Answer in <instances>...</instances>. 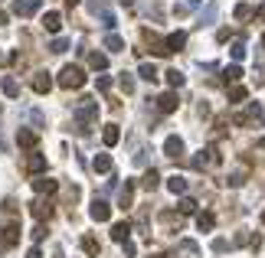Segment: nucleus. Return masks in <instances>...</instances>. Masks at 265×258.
<instances>
[{
    "mask_svg": "<svg viewBox=\"0 0 265 258\" xmlns=\"http://www.w3.org/2000/svg\"><path fill=\"white\" fill-rule=\"evenodd\" d=\"M82 82H86V75H82L79 65H66V69L59 72V85H63V88H79Z\"/></svg>",
    "mask_w": 265,
    "mask_h": 258,
    "instance_id": "obj_1",
    "label": "nucleus"
},
{
    "mask_svg": "<svg viewBox=\"0 0 265 258\" xmlns=\"http://www.w3.org/2000/svg\"><path fill=\"white\" fill-rule=\"evenodd\" d=\"M95 115H98V105H95L92 98H86V105H82V108L76 111V118L82 121V125H92V121H95Z\"/></svg>",
    "mask_w": 265,
    "mask_h": 258,
    "instance_id": "obj_2",
    "label": "nucleus"
},
{
    "mask_svg": "<svg viewBox=\"0 0 265 258\" xmlns=\"http://www.w3.org/2000/svg\"><path fill=\"white\" fill-rule=\"evenodd\" d=\"M88 212H92V219H95V222H105V219L111 216V206H108V203H101V199H95Z\"/></svg>",
    "mask_w": 265,
    "mask_h": 258,
    "instance_id": "obj_3",
    "label": "nucleus"
},
{
    "mask_svg": "<svg viewBox=\"0 0 265 258\" xmlns=\"http://www.w3.org/2000/svg\"><path fill=\"white\" fill-rule=\"evenodd\" d=\"M177 95H174V92H167V95H161V98H157V108H161V111H167V115H171V111H177Z\"/></svg>",
    "mask_w": 265,
    "mask_h": 258,
    "instance_id": "obj_4",
    "label": "nucleus"
},
{
    "mask_svg": "<svg viewBox=\"0 0 265 258\" xmlns=\"http://www.w3.org/2000/svg\"><path fill=\"white\" fill-rule=\"evenodd\" d=\"M183 43H187V33H171V36L164 39V46H167V53H174V49H183Z\"/></svg>",
    "mask_w": 265,
    "mask_h": 258,
    "instance_id": "obj_5",
    "label": "nucleus"
},
{
    "mask_svg": "<svg viewBox=\"0 0 265 258\" xmlns=\"http://www.w3.org/2000/svg\"><path fill=\"white\" fill-rule=\"evenodd\" d=\"M16 13H23V16H30V13H36L39 10V0H16Z\"/></svg>",
    "mask_w": 265,
    "mask_h": 258,
    "instance_id": "obj_6",
    "label": "nucleus"
},
{
    "mask_svg": "<svg viewBox=\"0 0 265 258\" xmlns=\"http://www.w3.org/2000/svg\"><path fill=\"white\" fill-rule=\"evenodd\" d=\"M196 226H200V232H210V229L216 226V216H213V212H200V216H196Z\"/></svg>",
    "mask_w": 265,
    "mask_h": 258,
    "instance_id": "obj_7",
    "label": "nucleus"
},
{
    "mask_svg": "<svg viewBox=\"0 0 265 258\" xmlns=\"http://www.w3.org/2000/svg\"><path fill=\"white\" fill-rule=\"evenodd\" d=\"M164 150H167V157H180L183 154V141H180V137H167Z\"/></svg>",
    "mask_w": 265,
    "mask_h": 258,
    "instance_id": "obj_8",
    "label": "nucleus"
},
{
    "mask_svg": "<svg viewBox=\"0 0 265 258\" xmlns=\"http://www.w3.org/2000/svg\"><path fill=\"white\" fill-rule=\"evenodd\" d=\"M131 196H134V183L128 180V183H125V190H121V196H118V203H121V209H128V206H131Z\"/></svg>",
    "mask_w": 265,
    "mask_h": 258,
    "instance_id": "obj_9",
    "label": "nucleus"
},
{
    "mask_svg": "<svg viewBox=\"0 0 265 258\" xmlns=\"http://www.w3.org/2000/svg\"><path fill=\"white\" fill-rule=\"evenodd\" d=\"M92 167H95L98 173H108V170H111V157H108V154H98V157L92 160Z\"/></svg>",
    "mask_w": 265,
    "mask_h": 258,
    "instance_id": "obj_10",
    "label": "nucleus"
},
{
    "mask_svg": "<svg viewBox=\"0 0 265 258\" xmlns=\"http://www.w3.org/2000/svg\"><path fill=\"white\" fill-rule=\"evenodd\" d=\"M128 232H131L128 222H118V226L111 229V239H115V242H128Z\"/></svg>",
    "mask_w": 265,
    "mask_h": 258,
    "instance_id": "obj_11",
    "label": "nucleus"
},
{
    "mask_svg": "<svg viewBox=\"0 0 265 258\" xmlns=\"http://www.w3.org/2000/svg\"><path fill=\"white\" fill-rule=\"evenodd\" d=\"M59 23H63V16H59V13H46V16H43V26H46L49 33L59 30Z\"/></svg>",
    "mask_w": 265,
    "mask_h": 258,
    "instance_id": "obj_12",
    "label": "nucleus"
},
{
    "mask_svg": "<svg viewBox=\"0 0 265 258\" xmlns=\"http://www.w3.org/2000/svg\"><path fill=\"white\" fill-rule=\"evenodd\" d=\"M33 190H39V193H53V190H56V180L39 177V180H33Z\"/></svg>",
    "mask_w": 265,
    "mask_h": 258,
    "instance_id": "obj_13",
    "label": "nucleus"
},
{
    "mask_svg": "<svg viewBox=\"0 0 265 258\" xmlns=\"http://www.w3.org/2000/svg\"><path fill=\"white\" fill-rule=\"evenodd\" d=\"M167 190H171V193H183V190H187V180H183V177H171V180H167Z\"/></svg>",
    "mask_w": 265,
    "mask_h": 258,
    "instance_id": "obj_14",
    "label": "nucleus"
},
{
    "mask_svg": "<svg viewBox=\"0 0 265 258\" xmlns=\"http://www.w3.org/2000/svg\"><path fill=\"white\" fill-rule=\"evenodd\" d=\"M223 78H226V82H239L242 69H239V65H226V69H223Z\"/></svg>",
    "mask_w": 265,
    "mask_h": 258,
    "instance_id": "obj_15",
    "label": "nucleus"
},
{
    "mask_svg": "<svg viewBox=\"0 0 265 258\" xmlns=\"http://www.w3.org/2000/svg\"><path fill=\"white\" fill-rule=\"evenodd\" d=\"M118 137H121L118 125H108V128H105V144H108V147H111V144H118Z\"/></svg>",
    "mask_w": 265,
    "mask_h": 258,
    "instance_id": "obj_16",
    "label": "nucleus"
},
{
    "mask_svg": "<svg viewBox=\"0 0 265 258\" xmlns=\"http://www.w3.org/2000/svg\"><path fill=\"white\" fill-rule=\"evenodd\" d=\"M49 85H53V82H49V75H46V72H39V75H36V82H33V88H36V92H49Z\"/></svg>",
    "mask_w": 265,
    "mask_h": 258,
    "instance_id": "obj_17",
    "label": "nucleus"
},
{
    "mask_svg": "<svg viewBox=\"0 0 265 258\" xmlns=\"http://www.w3.org/2000/svg\"><path fill=\"white\" fill-rule=\"evenodd\" d=\"M88 63H92V69H105V65H108V56L92 53V56H88Z\"/></svg>",
    "mask_w": 265,
    "mask_h": 258,
    "instance_id": "obj_18",
    "label": "nucleus"
},
{
    "mask_svg": "<svg viewBox=\"0 0 265 258\" xmlns=\"http://www.w3.org/2000/svg\"><path fill=\"white\" fill-rule=\"evenodd\" d=\"M229 102H236V105L246 102V88H242V85H233V88H229Z\"/></svg>",
    "mask_w": 265,
    "mask_h": 258,
    "instance_id": "obj_19",
    "label": "nucleus"
},
{
    "mask_svg": "<svg viewBox=\"0 0 265 258\" xmlns=\"http://www.w3.org/2000/svg\"><path fill=\"white\" fill-rule=\"evenodd\" d=\"M213 20H216V3H210V7L200 13V23H213Z\"/></svg>",
    "mask_w": 265,
    "mask_h": 258,
    "instance_id": "obj_20",
    "label": "nucleus"
},
{
    "mask_svg": "<svg viewBox=\"0 0 265 258\" xmlns=\"http://www.w3.org/2000/svg\"><path fill=\"white\" fill-rule=\"evenodd\" d=\"M249 16H252L249 3H236V20H249Z\"/></svg>",
    "mask_w": 265,
    "mask_h": 258,
    "instance_id": "obj_21",
    "label": "nucleus"
},
{
    "mask_svg": "<svg viewBox=\"0 0 265 258\" xmlns=\"http://www.w3.org/2000/svg\"><path fill=\"white\" fill-rule=\"evenodd\" d=\"M105 46H108L111 53H118V49H125V39H121V36H108V39H105Z\"/></svg>",
    "mask_w": 265,
    "mask_h": 258,
    "instance_id": "obj_22",
    "label": "nucleus"
},
{
    "mask_svg": "<svg viewBox=\"0 0 265 258\" xmlns=\"http://www.w3.org/2000/svg\"><path fill=\"white\" fill-rule=\"evenodd\" d=\"M167 82H171V85H174V88H180V85H183V72H177V69H171V72H167Z\"/></svg>",
    "mask_w": 265,
    "mask_h": 258,
    "instance_id": "obj_23",
    "label": "nucleus"
},
{
    "mask_svg": "<svg viewBox=\"0 0 265 258\" xmlns=\"http://www.w3.org/2000/svg\"><path fill=\"white\" fill-rule=\"evenodd\" d=\"M33 212H36L39 219H49V212H53V209H49V203H33Z\"/></svg>",
    "mask_w": 265,
    "mask_h": 258,
    "instance_id": "obj_24",
    "label": "nucleus"
},
{
    "mask_svg": "<svg viewBox=\"0 0 265 258\" xmlns=\"http://www.w3.org/2000/svg\"><path fill=\"white\" fill-rule=\"evenodd\" d=\"M141 78H148V82H154V78H157V69H154L151 63H144V65H141Z\"/></svg>",
    "mask_w": 265,
    "mask_h": 258,
    "instance_id": "obj_25",
    "label": "nucleus"
},
{
    "mask_svg": "<svg viewBox=\"0 0 265 258\" xmlns=\"http://www.w3.org/2000/svg\"><path fill=\"white\" fill-rule=\"evenodd\" d=\"M3 242H7V245H13V242H16V226L3 229Z\"/></svg>",
    "mask_w": 265,
    "mask_h": 258,
    "instance_id": "obj_26",
    "label": "nucleus"
},
{
    "mask_svg": "<svg viewBox=\"0 0 265 258\" xmlns=\"http://www.w3.org/2000/svg\"><path fill=\"white\" fill-rule=\"evenodd\" d=\"M246 56V43H233V59H242Z\"/></svg>",
    "mask_w": 265,
    "mask_h": 258,
    "instance_id": "obj_27",
    "label": "nucleus"
},
{
    "mask_svg": "<svg viewBox=\"0 0 265 258\" xmlns=\"http://www.w3.org/2000/svg\"><path fill=\"white\" fill-rule=\"evenodd\" d=\"M144 187H148V190L157 187V173H154V170H148V177H144Z\"/></svg>",
    "mask_w": 265,
    "mask_h": 258,
    "instance_id": "obj_28",
    "label": "nucleus"
},
{
    "mask_svg": "<svg viewBox=\"0 0 265 258\" xmlns=\"http://www.w3.org/2000/svg\"><path fill=\"white\" fill-rule=\"evenodd\" d=\"M82 245H86V252H88V255H98V242H95V239H86Z\"/></svg>",
    "mask_w": 265,
    "mask_h": 258,
    "instance_id": "obj_29",
    "label": "nucleus"
},
{
    "mask_svg": "<svg viewBox=\"0 0 265 258\" xmlns=\"http://www.w3.org/2000/svg\"><path fill=\"white\" fill-rule=\"evenodd\" d=\"M193 209H196L193 199H180V212H193Z\"/></svg>",
    "mask_w": 265,
    "mask_h": 258,
    "instance_id": "obj_30",
    "label": "nucleus"
},
{
    "mask_svg": "<svg viewBox=\"0 0 265 258\" xmlns=\"http://www.w3.org/2000/svg\"><path fill=\"white\" fill-rule=\"evenodd\" d=\"M3 92H7V95H16V82H13V78H3Z\"/></svg>",
    "mask_w": 265,
    "mask_h": 258,
    "instance_id": "obj_31",
    "label": "nucleus"
},
{
    "mask_svg": "<svg viewBox=\"0 0 265 258\" xmlns=\"http://www.w3.org/2000/svg\"><path fill=\"white\" fill-rule=\"evenodd\" d=\"M43 167H46V160H43V157H33V160H30V170H43Z\"/></svg>",
    "mask_w": 265,
    "mask_h": 258,
    "instance_id": "obj_32",
    "label": "nucleus"
},
{
    "mask_svg": "<svg viewBox=\"0 0 265 258\" xmlns=\"http://www.w3.org/2000/svg\"><path fill=\"white\" fill-rule=\"evenodd\" d=\"M66 46H69L66 39H56V43H53V53H66Z\"/></svg>",
    "mask_w": 265,
    "mask_h": 258,
    "instance_id": "obj_33",
    "label": "nucleus"
},
{
    "mask_svg": "<svg viewBox=\"0 0 265 258\" xmlns=\"http://www.w3.org/2000/svg\"><path fill=\"white\" fill-rule=\"evenodd\" d=\"M121 88H125V92H131V88H134V82H131V75H121Z\"/></svg>",
    "mask_w": 265,
    "mask_h": 258,
    "instance_id": "obj_34",
    "label": "nucleus"
},
{
    "mask_svg": "<svg viewBox=\"0 0 265 258\" xmlns=\"http://www.w3.org/2000/svg\"><path fill=\"white\" fill-rule=\"evenodd\" d=\"M98 88H101V92H108V88H111V78L101 75V78H98Z\"/></svg>",
    "mask_w": 265,
    "mask_h": 258,
    "instance_id": "obj_35",
    "label": "nucleus"
},
{
    "mask_svg": "<svg viewBox=\"0 0 265 258\" xmlns=\"http://www.w3.org/2000/svg\"><path fill=\"white\" fill-rule=\"evenodd\" d=\"M256 16H259V20H265V3H259V10H256Z\"/></svg>",
    "mask_w": 265,
    "mask_h": 258,
    "instance_id": "obj_36",
    "label": "nucleus"
},
{
    "mask_svg": "<svg viewBox=\"0 0 265 258\" xmlns=\"http://www.w3.org/2000/svg\"><path fill=\"white\" fill-rule=\"evenodd\" d=\"M262 46H265V36H262Z\"/></svg>",
    "mask_w": 265,
    "mask_h": 258,
    "instance_id": "obj_37",
    "label": "nucleus"
},
{
    "mask_svg": "<svg viewBox=\"0 0 265 258\" xmlns=\"http://www.w3.org/2000/svg\"><path fill=\"white\" fill-rule=\"evenodd\" d=\"M262 222H265V212H262Z\"/></svg>",
    "mask_w": 265,
    "mask_h": 258,
    "instance_id": "obj_38",
    "label": "nucleus"
}]
</instances>
